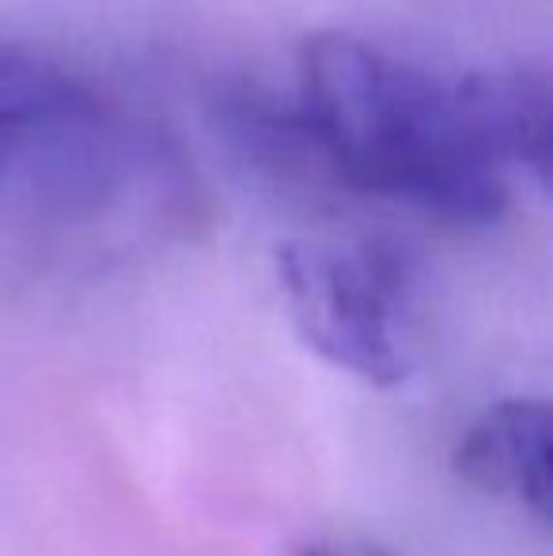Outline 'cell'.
<instances>
[{"mask_svg":"<svg viewBox=\"0 0 553 556\" xmlns=\"http://www.w3.org/2000/svg\"><path fill=\"white\" fill-rule=\"evenodd\" d=\"M300 132L345 186L448 224H493L508 205L470 76L440 80L345 30L300 46Z\"/></svg>","mask_w":553,"mask_h":556,"instance_id":"6da1fadb","label":"cell"},{"mask_svg":"<svg viewBox=\"0 0 553 556\" xmlns=\"http://www.w3.org/2000/svg\"><path fill=\"white\" fill-rule=\"evenodd\" d=\"M277 273L296 330L326 364L372 387H394L406 379V273L391 250L285 242Z\"/></svg>","mask_w":553,"mask_h":556,"instance_id":"7a4b0ae2","label":"cell"},{"mask_svg":"<svg viewBox=\"0 0 553 556\" xmlns=\"http://www.w3.org/2000/svg\"><path fill=\"white\" fill-rule=\"evenodd\" d=\"M458 481L508 500L535 522L550 519L553 425L542 397H501L466 425L451 454Z\"/></svg>","mask_w":553,"mask_h":556,"instance_id":"3957f363","label":"cell"},{"mask_svg":"<svg viewBox=\"0 0 553 556\" xmlns=\"http://www.w3.org/2000/svg\"><path fill=\"white\" fill-rule=\"evenodd\" d=\"M481 129L497 163L531 170L550 182V76L546 68H508V73L470 76Z\"/></svg>","mask_w":553,"mask_h":556,"instance_id":"277c9868","label":"cell"},{"mask_svg":"<svg viewBox=\"0 0 553 556\" xmlns=\"http://www.w3.org/2000/svg\"><path fill=\"white\" fill-rule=\"evenodd\" d=\"M103 117V103L84 80L68 76L42 53L0 42V132L88 129Z\"/></svg>","mask_w":553,"mask_h":556,"instance_id":"5b68a950","label":"cell"},{"mask_svg":"<svg viewBox=\"0 0 553 556\" xmlns=\"http://www.w3.org/2000/svg\"><path fill=\"white\" fill-rule=\"evenodd\" d=\"M296 556H379V553H356V549H345V545L311 542V545H303V549H296Z\"/></svg>","mask_w":553,"mask_h":556,"instance_id":"8992f818","label":"cell"},{"mask_svg":"<svg viewBox=\"0 0 553 556\" xmlns=\"http://www.w3.org/2000/svg\"><path fill=\"white\" fill-rule=\"evenodd\" d=\"M4 160H8V137L0 132V170H4Z\"/></svg>","mask_w":553,"mask_h":556,"instance_id":"52a82bcc","label":"cell"}]
</instances>
